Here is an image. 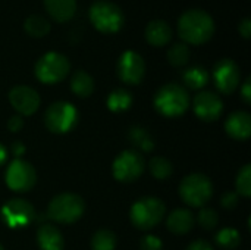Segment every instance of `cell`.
I'll return each mask as SVG.
<instances>
[{
    "label": "cell",
    "instance_id": "cell-13",
    "mask_svg": "<svg viewBox=\"0 0 251 250\" xmlns=\"http://www.w3.org/2000/svg\"><path fill=\"white\" fill-rule=\"evenodd\" d=\"M213 81L216 88L224 94L234 93L241 81L240 66L232 59H221L213 66Z\"/></svg>",
    "mask_w": 251,
    "mask_h": 250
},
{
    "label": "cell",
    "instance_id": "cell-26",
    "mask_svg": "<svg viewBox=\"0 0 251 250\" xmlns=\"http://www.w3.org/2000/svg\"><path fill=\"white\" fill-rule=\"evenodd\" d=\"M190 56H191V52H190L188 44L185 43H175L168 50V60L175 68L185 66L190 62Z\"/></svg>",
    "mask_w": 251,
    "mask_h": 250
},
{
    "label": "cell",
    "instance_id": "cell-32",
    "mask_svg": "<svg viewBox=\"0 0 251 250\" xmlns=\"http://www.w3.org/2000/svg\"><path fill=\"white\" fill-rule=\"evenodd\" d=\"M140 249L141 250H163V243L159 237L149 234L141 239L140 242Z\"/></svg>",
    "mask_w": 251,
    "mask_h": 250
},
{
    "label": "cell",
    "instance_id": "cell-39",
    "mask_svg": "<svg viewBox=\"0 0 251 250\" xmlns=\"http://www.w3.org/2000/svg\"><path fill=\"white\" fill-rule=\"evenodd\" d=\"M7 159V152H6V147L0 143V167L6 162Z\"/></svg>",
    "mask_w": 251,
    "mask_h": 250
},
{
    "label": "cell",
    "instance_id": "cell-7",
    "mask_svg": "<svg viewBox=\"0 0 251 250\" xmlns=\"http://www.w3.org/2000/svg\"><path fill=\"white\" fill-rule=\"evenodd\" d=\"M71 69L68 57L59 52H47L35 63V77L43 84L60 83Z\"/></svg>",
    "mask_w": 251,
    "mask_h": 250
},
{
    "label": "cell",
    "instance_id": "cell-27",
    "mask_svg": "<svg viewBox=\"0 0 251 250\" xmlns=\"http://www.w3.org/2000/svg\"><path fill=\"white\" fill-rule=\"evenodd\" d=\"M149 169L156 180H166L172 175L174 171L171 161L163 156H154L149 164Z\"/></svg>",
    "mask_w": 251,
    "mask_h": 250
},
{
    "label": "cell",
    "instance_id": "cell-35",
    "mask_svg": "<svg viewBox=\"0 0 251 250\" xmlns=\"http://www.w3.org/2000/svg\"><path fill=\"white\" fill-rule=\"evenodd\" d=\"M238 31H240V34L244 37V38H250L251 35V21L249 16H246L241 22H240V25H238Z\"/></svg>",
    "mask_w": 251,
    "mask_h": 250
},
{
    "label": "cell",
    "instance_id": "cell-37",
    "mask_svg": "<svg viewBox=\"0 0 251 250\" xmlns=\"http://www.w3.org/2000/svg\"><path fill=\"white\" fill-rule=\"evenodd\" d=\"M187 250H213V248L207 243V242H204V240H197V242H193Z\"/></svg>",
    "mask_w": 251,
    "mask_h": 250
},
{
    "label": "cell",
    "instance_id": "cell-2",
    "mask_svg": "<svg viewBox=\"0 0 251 250\" xmlns=\"http://www.w3.org/2000/svg\"><path fill=\"white\" fill-rule=\"evenodd\" d=\"M191 99L185 87L176 83L162 85L154 94V108L165 116L176 118L187 112Z\"/></svg>",
    "mask_w": 251,
    "mask_h": 250
},
{
    "label": "cell",
    "instance_id": "cell-6",
    "mask_svg": "<svg viewBox=\"0 0 251 250\" xmlns=\"http://www.w3.org/2000/svg\"><path fill=\"white\" fill-rule=\"evenodd\" d=\"M181 199L191 208H203L213 196V186L203 174H190L179 184Z\"/></svg>",
    "mask_w": 251,
    "mask_h": 250
},
{
    "label": "cell",
    "instance_id": "cell-9",
    "mask_svg": "<svg viewBox=\"0 0 251 250\" xmlns=\"http://www.w3.org/2000/svg\"><path fill=\"white\" fill-rule=\"evenodd\" d=\"M144 168H146V162L143 155L131 149V150H124L116 156L112 167V172L118 181L132 183L143 175Z\"/></svg>",
    "mask_w": 251,
    "mask_h": 250
},
{
    "label": "cell",
    "instance_id": "cell-36",
    "mask_svg": "<svg viewBox=\"0 0 251 250\" xmlns=\"http://www.w3.org/2000/svg\"><path fill=\"white\" fill-rule=\"evenodd\" d=\"M241 97L246 103H251V77H247L241 87Z\"/></svg>",
    "mask_w": 251,
    "mask_h": 250
},
{
    "label": "cell",
    "instance_id": "cell-29",
    "mask_svg": "<svg viewBox=\"0 0 251 250\" xmlns=\"http://www.w3.org/2000/svg\"><path fill=\"white\" fill-rule=\"evenodd\" d=\"M216 242L221 248L228 250L237 249L241 243V237L240 233L234 228H224L218 233L216 236Z\"/></svg>",
    "mask_w": 251,
    "mask_h": 250
},
{
    "label": "cell",
    "instance_id": "cell-22",
    "mask_svg": "<svg viewBox=\"0 0 251 250\" xmlns=\"http://www.w3.org/2000/svg\"><path fill=\"white\" fill-rule=\"evenodd\" d=\"M182 81L184 84L191 88V90H200L203 88L207 83H209V72L200 66V65H194L188 69L184 71L182 74Z\"/></svg>",
    "mask_w": 251,
    "mask_h": 250
},
{
    "label": "cell",
    "instance_id": "cell-24",
    "mask_svg": "<svg viewBox=\"0 0 251 250\" xmlns=\"http://www.w3.org/2000/svg\"><path fill=\"white\" fill-rule=\"evenodd\" d=\"M128 140L129 143L137 147L141 152H151L154 149V141L153 137L150 136V133L143 128V127H132L128 131ZM137 150V152H138Z\"/></svg>",
    "mask_w": 251,
    "mask_h": 250
},
{
    "label": "cell",
    "instance_id": "cell-34",
    "mask_svg": "<svg viewBox=\"0 0 251 250\" xmlns=\"http://www.w3.org/2000/svg\"><path fill=\"white\" fill-rule=\"evenodd\" d=\"M22 127H24V119L21 115H15L7 121V130L10 133H18L22 130Z\"/></svg>",
    "mask_w": 251,
    "mask_h": 250
},
{
    "label": "cell",
    "instance_id": "cell-30",
    "mask_svg": "<svg viewBox=\"0 0 251 250\" xmlns=\"http://www.w3.org/2000/svg\"><path fill=\"white\" fill-rule=\"evenodd\" d=\"M235 187H237V194H241L244 197H250L251 196V165L247 164L241 168V171L237 175V181H235Z\"/></svg>",
    "mask_w": 251,
    "mask_h": 250
},
{
    "label": "cell",
    "instance_id": "cell-33",
    "mask_svg": "<svg viewBox=\"0 0 251 250\" xmlns=\"http://www.w3.org/2000/svg\"><path fill=\"white\" fill-rule=\"evenodd\" d=\"M237 203H238V194L235 192H228L221 199V205L225 209H232V208L237 206Z\"/></svg>",
    "mask_w": 251,
    "mask_h": 250
},
{
    "label": "cell",
    "instance_id": "cell-11",
    "mask_svg": "<svg viewBox=\"0 0 251 250\" xmlns=\"http://www.w3.org/2000/svg\"><path fill=\"white\" fill-rule=\"evenodd\" d=\"M35 218L34 206L24 199H10L1 208V220L9 228H24Z\"/></svg>",
    "mask_w": 251,
    "mask_h": 250
},
{
    "label": "cell",
    "instance_id": "cell-4",
    "mask_svg": "<svg viewBox=\"0 0 251 250\" xmlns=\"http://www.w3.org/2000/svg\"><path fill=\"white\" fill-rule=\"evenodd\" d=\"M88 18L94 28L104 34L118 32L125 22V15L122 9L118 4L106 0L94 1L88 10Z\"/></svg>",
    "mask_w": 251,
    "mask_h": 250
},
{
    "label": "cell",
    "instance_id": "cell-3",
    "mask_svg": "<svg viewBox=\"0 0 251 250\" xmlns=\"http://www.w3.org/2000/svg\"><path fill=\"white\" fill-rule=\"evenodd\" d=\"M166 214L165 203L157 197H143L137 200L129 212L131 222L135 228L147 231L162 222Z\"/></svg>",
    "mask_w": 251,
    "mask_h": 250
},
{
    "label": "cell",
    "instance_id": "cell-18",
    "mask_svg": "<svg viewBox=\"0 0 251 250\" xmlns=\"http://www.w3.org/2000/svg\"><path fill=\"white\" fill-rule=\"evenodd\" d=\"M37 243L41 250H63L65 246L60 230L51 224H41L37 231Z\"/></svg>",
    "mask_w": 251,
    "mask_h": 250
},
{
    "label": "cell",
    "instance_id": "cell-25",
    "mask_svg": "<svg viewBox=\"0 0 251 250\" xmlns=\"http://www.w3.org/2000/svg\"><path fill=\"white\" fill-rule=\"evenodd\" d=\"M106 103L112 112H124L132 105V94L125 88H116L107 96Z\"/></svg>",
    "mask_w": 251,
    "mask_h": 250
},
{
    "label": "cell",
    "instance_id": "cell-20",
    "mask_svg": "<svg viewBox=\"0 0 251 250\" xmlns=\"http://www.w3.org/2000/svg\"><path fill=\"white\" fill-rule=\"evenodd\" d=\"M47 13L56 22H66L76 12V0H44Z\"/></svg>",
    "mask_w": 251,
    "mask_h": 250
},
{
    "label": "cell",
    "instance_id": "cell-23",
    "mask_svg": "<svg viewBox=\"0 0 251 250\" xmlns=\"http://www.w3.org/2000/svg\"><path fill=\"white\" fill-rule=\"evenodd\" d=\"M50 21L38 13H32L29 15L25 22H24V29L26 31V34H29L31 37H44L46 34H49L50 31Z\"/></svg>",
    "mask_w": 251,
    "mask_h": 250
},
{
    "label": "cell",
    "instance_id": "cell-5",
    "mask_svg": "<svg viewBox=\"0 0 251 250\" xmlns=\"http://www.w3.org/2000/svg\"><path fill=\"white\" fill-rule=\"evenodd\" d=\"M85 211L84 200L74 193H62L53 197L47 206V218L59 224H72L78 221Z\"/></svg>",
    "mask_w": 251,
    "mask_h": 250
},
{
    "label": "cell",
    "instance_id": "cell-14",
    "mask_svg": "<svg viewBox=\"0 0 251 250\" xmlns=\"http://www.w3.org/2000/svg\"><path fill=\"white\" fill-rule=\"evenodd\" d=\"M193 109L201 121L213 122L222 115L224 102L213 91H200L193 100Z\"/></svg>",
    "mask_w": 251,
    "mask_h": 250
},
{
    "label": "cell",
    "instance_id": "cell-21",
    "mask_svg": "<svg viewBox=\"0 0 251 250\" xmlns=\"http://www.w3.org/2000/svg\"><path fill=\"white\" fill-rule=\"evenodd\" d=\"M71 90L78 97H88L94 91L93 77L82 69L74 72V75L71 78Z\"/></svg>",
    "mask_w": 251,
    "mask_h": 250
},
{
    "label": "cell",
    "instance_id": "cell-15",
    "mask_svg": "<svg viewBox=\"0 0 251 250\" xmlns=\"http://www.w3.org/2000/svg\"><path fill=\"white\" fill-rule=\"evenodd\" d=\"M9 102L19 115H32L40 108V94L28 85H15L9 91Z\"/></svg>",
    "mask_w": 251,
    "mask_h": 250
},
{
    "label": "cell",
    "instance_id": "cell-19",
    "mask_svg": "<svg viewBox=\"0 0 251 250\" xmlns=\"http://www.w3.org/2000/svg\"><path fill=\"white\" fill-rule=\"evenodd\" d=\"M166 227L174 234H187L194 227V215L188 209H175L169 214Z\"/></svg>",
    "mask_w": 251,
    "mask_h": 250
},
{
    "label": "cell",
    "instance_id": "cell-38",
    "mask_svg": "<svg viewBox=\"0 0 251 250\" xmlns=\"http://www.w3.org/2000/svg\"><path fill=\"white\" fill-rule=\"evenodd\" d=\"M25 152V146L21 141H13L12 143V153L16 156V159H19V156H22Z\"/></svg>",
    "mask_w": 251,
    "mask_h": 250
},
{
    "label": "cell",
    "instance_id": "cell-31",
    "mask_svg": "<svg viewBox=\"0 0 251 250\" xmlns=\"http://www.w3.org/2000/svg\"><path fill=\"white\" fill-rule=\"evenodd\" d=\"M197 221L199 224L204 228V230H213L218 222H219V217L218 214L210 209V208H204L199 212V217H197Z\"/></svg>",
    "mask_w": 251,
    "mask_h": 250
},
{
    "label": "cell",
    "instance_id": "cell-12",
    "mask_svg": "<svg viewBox=\"0 0 251 250\" xmlns=\"http://www.w3.org/2000/svg\"><path fill=\"white\" fill-rule=\"evenodd\" d=\"M116 71L122 83L129 84V85H137L144 78L146 62L140 53L134 50H126L119 56Z\"/></svg>",
    "mask_w": 251,
    "mask_h": 250
},
{
    "label": "cell",
    "instance_id": "cell-8",
    "mask_svg": "<svg viewBox=\"0 0 251 250\" xmlns=\"http://www.w3.org/2000/svg\"><path fill=\"white\" fill-rule=\"evenodd\" d=\"M78 122L76 108L65 100L51 103L44 113V124L49 131L54 134L69 133Z\"/></svg>",
    "mask_w": 251,
    "mask_h": 250
},
{
    "label": "cell",
    "instance_id": "cell-16",
    "mask_svg": "<svg viewBox=\"0 0 251 250\" xmlns=\"http://www.w3.org/2000/svg\"><path fill=\"white\" fill-rule=\"evenodd\" d=\"M226 133L235 140H247L251 136V116L244 111L232 112L225 121Z\"/></svg>",
    "mask_w": 251,
    "mask_h": 250
},
{
    "label": "cell",
    "instance_id": "cell-10",
    "mask_svg": "<svg viewBox=\"0 0 251 250\" xmlns=\"http://www.w3.org/2000/svg\"><path fill=\"white\" fill-rule=\"evenodd\" d=\"M4 181L12 192L25 193L35 186L37 172L29 162L24 159H15L10 162V165L6 169Z\"/></svg>",
    "mask_w": 251,
    "mask_h": 250
},
{
    "label": "cell",
    "instance_id": "cell-1",
    "mask_svg": "<svg viewBox=\"0 0 251 250\" xmlns=\"http://www.w3.org/2000/svg\"><path fill=\"white\" fill-rule=\"evenodd\" d=\"M178 34L185 44H204L215 34V21L203 9H188L178 19Z\"/></svg>",
    "mask_w": 251,
    "mask_h": 250
},
{
    "label": "cell",
    "instance_id": "cell-40",
    "mask_svg": "<svg viewBox=\"0 0 251 250\" xmlns=\"http://www.w3.org/2000/svg\"><path fill=\"white\" fill-rule=\"evenodd\" d=\"M0 250H3V246H1V245H0Z\"/></svg>",
    "mask_w": 251,
    "mask_h": 250
},
{
    "label": "cell",
    "instance_id": "cell-28",
    "mask_svg": "<svg viewBox=\"0 0 251 250\" xmlns=\"http://www.w3.org/2000/svg\"><path fill=\"white\" fill-rule=\"evenodd\" d=\"M116 236L109 230H99L91 237V250H115Z\"/></svg>",
    "mask_w": 251,
    "mask_h": 250
},
{
    "label": "cell",
    "instance_id": "cell-17",
    "mask_svg": "<svg viewBox=\"0 0 251 250\" xmlns=\"http://www.w3.org/2000/svg\"><path fill=\"white\" fill-rule=\"evenodd\" d=\"M144 35H146V40L149 41V44L156 46V47H162L171 41L172 28L163 19H153L147 24Z\"/></svg>",
    "mask_w": 251,
    "mask_h": 250
}]
</instances>
